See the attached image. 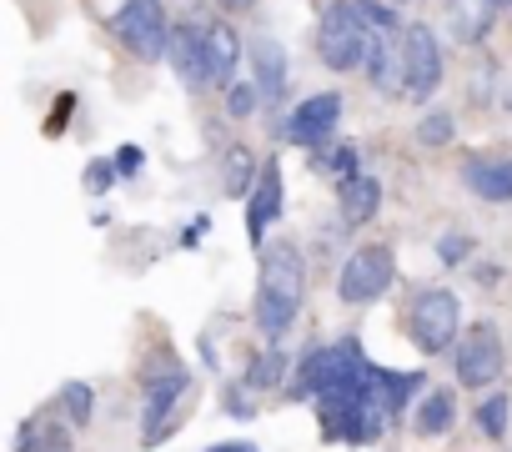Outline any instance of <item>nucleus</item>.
<instances>
[{
    "label": "nucleus",
    "mask_w": 512,
    "mask_h": 452,
    "mask_svg": "<svg viewBox=\"0 0 512 452\" xmlns=\"http://www.w3.org/2000/svg\"><path fill=\"white\" fill-rule=\"evenodd\" d=\"M206 31V61H211V86H231L236 66H241V36L231 31V21H201Z\"/></svg>",
    "instance_id": "4468645a"
},
{
    "label": "nucleus",
    "mask_w": 512,
    "mask_h": 452,
    "mask_svg": "<svg viewBox=\"0 0 512 452\" xmlns=\"http://www.w3.org/2000/svg\"><path fill=\"white\" fill-rule=\"evenodd\" d=\"M392 277H397L392 247L362 242V247L347 257V267H342V277H337V292H342L347 307H367V302H377V297L392 287Z\"/></svg>",
    "instance_id": "423d86ee"
},
{
    "label": "nucleus",
    "mask_w": 512,
    "mask_h": 452,
    "mask_svg": "<svg viewBox=\"0 0 512 452\" xmlns=\"http://www.w3.org/2000/svg\"><path fill=\"white\" fill-rule=\"evenodd\" d=\"M337 121H342V96H337V91H322V96H307L277 131H282L292 146H322V141L337 131Z\"/></svg>",
    "instance_id": "6e6552de"
},
{
    "label": "nucleus",
    "mask_w": 512,
    "mask_h": 452,
    "mask_svg": "<svg viewBox=\"0 0 512 452\" xmlns=\"http://www.w3.org/2000/svg\"><path fill=\"white\" fill-rule=\"evenodd\" d=\"M462 186L477 196V201H512V156H472L462 166Z\"/></svg>",
    "instance_id": "f8f14e48"
},
{
    "label": "nucleus",
    "mask_w": 512,
    "mask_h": 452,
    "mask_svg": "<svg viewBox=\"0 0 512 452\" xmlns=\"http://www.w3.org/2000/svg\"><path fill=\"white\" fill-rule=\"evenodd\" d=\"M206 226H211V221H206V216H196V221L186 226V237H181V242H186V247H196V242L206 237Z\"/></svg>",
    "instance_id": "c85d7f7f"
},
{
    "label": "nucleus",
    "mask_w": 512,
    "mask_h": 452,
    "mask_svg": "<svg viewBox=\"0 0 512 452\" xmlns=\"http://www.w3.org/2000/svg\"><path fill=\"white\" fill-rule=\"evenodd\" d=\"M452 422H457V392H447V387L427 392V402L417 407V437H442V432H452Z\"/></svg>",
    "instance_id": "a211bd4d"
},
{
    "label": "nucleus",
    "mask_w": 512,
    "mask_h": 452,
    "mask_svg": "<svg viewBox=\"0 0 512 452\" xmlns=\"http://www.w3.org/2000/svg\"><path fill=\"white\" fill-rule=\"evenodd\" d=\"M66 111H71V96H61V101H56V116H51V126H46L51 136H56V131L66 126Z\"/></svg>",
    "instance_id": "c756f323"
},
{
    "label": "nucleus",
    "mask_w": 512,
    "mask_h": 452,
    "mask_svg": "<svg viewBox=\"0 0 512 452\" xmlns=\"http://www.w3.org/2000/svg\"><path fill=\"white\" fill-rule=\"evenodd\" d=\"M206 452H256L251 442H216V447H206Z\"/></svg>",
    "instance_id": "7c9ffc66"
},
{
    "label": "nucleus",
    "mask_w": 512,
    "mask_h": 452,
    "mask_svg": "<svg viewBox=\"0 0 512 452\" xmlns=\"http://www.w3.org/2000/svg\"><path fill=\"white\" fill-rule=\"evenodd\" d=\"M502 362L507 357H502V337L492 322H477L462 332V342H457V382L462 387H472V392L492 387L502 377Z\"/></svg>",
    "instance_id": "0eeeda50"
},
{
    "label": "nucleus",
    "mask_w": 512,
    "mask_h": 452,
    "mask_svg": "<svg viewBox=\"0 0 512 452\" xmlns=\"http://www.w3.org/2000/svg\"><path fill=\"white\" fill-rule=\"evenodd\" d=\"M191 392V372L176 362V357H161L151 367V382H146V412H141V437L156 447L161 437H171V417L181 407V397Z\"/></svg>",
    "instance_id": "39448f33"
},
{
    "label": "nucleus",
    "mask_w": 512,
    "mask_h": 452,
    "mask_svg": "<svg viewBox=\"0 0 512 452\" xmlns=\"http://www.w3.org/2000/svg\"><path fill=\"white\" fill-rule=\"evenodd\" d=\"M256 96H262V86H251V81H231V86H226V116L246 121V116L256 111Z\"/></svg>",
    "instance_id": "393cba45"
},
{
    "label": "nucleus",
    "mask_w": 512,
    "mask_h": 452,
    "mask_svg": "<svg viewBox=\"0 0 512 452\" xmlns=\"http://www.w3.org/2000/svg\"><path fill=\"white\" fill-rule=\"evenodd\" d=\"M382 206V181L377 176H352L342 181V221L347 226H367Z\"/></svg>",
    "instance_id": "f3484780"
},
{
    "label": "nucleus",
    "mask_w": 512,
    "mask_h": 452,
    "mask_svg": "<svg viewBox=\"0 0 512 452\" xmlns=\"http://www.w3.org/2000/svg\"><path fill=\"white\" fill-rule=\"evenodd\" d=\"M442 16H447V31L457 46H477L497 26V0H447Z\"/></svg>",
    "instance_id": "ddd939ff"
},
{
    "label": "nucleus",
    "mask_w": 512,
    "mask_h": 452,
    "mask_svg": "<svg viewBox=\"0 0 512 452\" xmlns=\"http://www.w3.org/2000/svg\"><path fill=\"white\" fill-rule=\"evenodd\" d=\"M171 66H176V76L191 86V91H201V86H211V61H206V31H201V21L191 16L186 26H176L171 31Z\"/></svg>",
    "instance_id": "9b49d317"
},
{
    "label": "nucleus",
    "mask_w": 512,
    "mask_h": 452,
    "mask_svg": "<svg viewBox=\"0 0 512 452\" xmlns=\"http://www.w3.org/2000/svg\"><path fill=\"white\" fill-rule=\"evenodd\" d=\"M497 6H512V0H497Z\"/></svg>",
    "instance_id": "72a5a7b5"
},
{
    "label": "nucleus",
    "mask_w": 512,
    "mask_h": 452,
    "mask_svg": "<svg viewBox=\"0 0 512 452\" xmlns=\"http://www.w3.org/2000/svg\"><path fill=\"white\" fill-rule=\"evenodd\" d=\"M407 337H412L427 357L452 352V347L462 342V302H457V292H447V287L417 292V302H412V312H407Z\"/></svg>",
    "instance_id": "f03ea898"
},
{
    "label": "nucleus",
    "mask_w": 512,
    "mask_h": 452,
    "mask_svg": "<svg viewBox=\"0 0 512 452\" xmlns=\"http://www.w3.org/2000/svg\"><path fill=\"white\" fill-rule=\"evenodd\" d=\"M287 367H292V357H287L282 347H267L262 357L251 362V372H246V387H277V382L287 377Z\"/></svg>",
    "instance_id": "aec40b11"
},
{
    "label": "nucleus",
    "mask_w": 512,
    "mask_h": 452,
    "mask_svg": "<svg viewBox=\"0 0 512 452\" xmlns=\"http://www.w3.org/2000/svg\"><path fill=\"white\" fill-rule=\"evenodd\" d=\"M282 161H262V176H256L251 196H246V237L251 247H267V232H272V221L282 216Z\"/></svg>",
    "instance_id": "1a4fd4ad"
},
{
    "label": "nucleus",
    "mask_w": 512,
    "mask_h": 452,
    "mask_svg": "<svg viewBox=\"0 0 512 452\" xmlns=\"http://www.w3.org/2000/svg\"><path fill=\"white\" fill-rule=\"evenodd\" d=\"M111 161H116V171H121V176H136V171H141V146H121Z\"/></svg>",
    "instance_id": "cd10ccee"
},
{
    "label": "nucleus",
    "mask_w": 512,
    "mask_h": 452,
    "mask_svg": "<svg viewBox=\"0 0 512 452\" xmlns=\"http://www.w3.org/2000/svg\"><path fill=\"white\" fill-rule=\"evenodd\" d=\"M61 402H66V417H71V427H81V432H86V422H91V407H96V392H91V382H66V387H61Z\"/></svg>",
    "instance_id": "4be33fe9"
},
{
    "label": "nucleus",
    "mask_w": 512,
    "mask_h": 452,
    "mask_svg": "<svg viewBox=\"0 0 512 452\" xmlns=\"http://www.w3.org/2000/svg\"><path fill=\"white\" fill-rule=\"evenodd\" d=\"M507 417H512L507 392H492V397H482V402H477V427H482L487 437H507Z\"/></svg>",
    "instance_id": "412c9836"
},
{
    "label": "nucleus",
    "mask_w": 512,
    "mask_h": 452,
    "mask_svg": "<svg viewBox=\"0 0 512 452\" xmlns=\"http://www.w3.org/2000/svg\"><path fill=\"white\" fill-rule=\"evenodd\" d=\"M307 297V262L292 242L262 247V277H256V327H262L272 342H282L302 312Z\"/></svg>",
    "instance_id": "f257e3e1"
},
{
    "label": "nucleus",
    "mask_w": 512,
    "mask_h": 452,
    "mask_svg": "<svg viewBox=\"0 0 512 452\" xmlns=\"http://www.w3.org/2000/svg\"><path fill=\"white\" fill-rule=\"evenodd\" d=\"M392 6H407V0H392Z\"/></svg>",
    "instance_id": "473e14b6"
},
{
    "label": "nucleus",
    "mask_w": 512,
    "mask_h": 452,
    "mask_svg": "<svg viewBox=\"0 0 512 452\" xmlns=\"http://www.w3.org/2000/svg\"><path fill=\"white\" fill-rule=\"evenodd\" d=\"M422 382H427L422 372H392V367H377V362L367 367V387H372V397H377L387 412H402Z\"/></svg>",
    "instance_id": "dca6fc26"
},
{
    "label": "nucleus",
    "mask_w": 512,
    "mask_h": 452,
    "mask_svg": "<svg viewBox=\"0 0 512 452\" xmlns=\"http://www.w3.org/2000/svg\"><path fill=\"white\" fill-rule=\"evenodd\" d=\"M111 31L136 61H161L171 51V21L161 11V0H126L111 16Z\"/></svg>",
    "instance_id": "20e7f679"
},
{
    "label": "nucleus",
    "mask_w": 512,
    "mask_h": 452,
    "mask_svg": "<svg viewBox=\"0 0 512 452\" xmlns=\"http://www.w3.org/2000/svg\"><path fill=\"white\" fill-rule=\"evenodd\" d=\"M221 11H251V0H216Z\"/></svg>",
    "instance_id": "2f4dec72"
},
{
    "label": "nucleus",
    "mask_w": 512,
    "mask_h": 452,
    "mask_svg": "<svg viewBox=\"0 0 512 452\" xmlns=\"http://www.w3.org/2000/svg\"><path fill=\"white\" fill-rule=\"evenodd\" d=\"M312 166L322 171H337L342 181H352V176H362V156H357V146H337V151H322V156H312Z\"/></svg>",
    "instance_id": "b1692460"
},
{
    "label": "nucleus",
    "mask_w": 512,
    "mask_h": 452,
    "mask_svg": "<svg viewBox=\"0 0 512 452\" xmlns=\"http://www.w3.org/2000/svg\"><path fill=\"white\" fill-rule=\"evenodd\" d=\"M256 176H262L256 156H251L246 146H231V151H226V196H251Z\"/></svg>",
    "instance_id": "6ab92c4d"
},
{
    "label": "nucleus",
    "mask_w": 512,
    "mask_h": 452,
    "mask_svg": "<svg viewBox=\"0 0 512 452\" xmlns=\"http://www.w3.org/2000/svg\"><path fill=\"white\" fill-rule=\"evenodd\" d=\"M317 56L332 71H357L367 61V16L357 0H332L317 26Z\"/></svg>",
    "instance_id": "7ed1b4c3"
},
{
    "label": "nucleus",
    "mask_w": 512,
    "mask_h": 452,
    "mask_svg": "<svg viewBox=\"0 0 512 452\" xmlns=\"http://www.w3.org/2000/svg\"><path fill=\"white\" fill-rule=\"evenodd\" d=\"M442 81V46L432 26H407V101H427Z\"/></svg>",
    "instance_id": "9d476101"
},
{
    "label": "nucleus",
    "mask_w": 512,
    "mask_h": 452,
    "mask_svg": "<svg viewBox=\"0 0 512 452\" xmlns=\"http://www.w3.org/2000/svg\"><path fill=\"white\" fill-rule=\"evenodd\" d=\"M56 452H66V447H56Z\"/></svg>",
    "instance_id": "f704fd0d"
},
{
    "label": "nucleus",
    "mask_w": 512,
    "mask_h": 452,
    "mask_svg": "<svg viewBox=\"0 0 512 452\" xmlns=\"http://www.w3.org/2000/svg\"><path fill=\"white\" fill-rule=\"evenodd\" d=\"M251 66H256V86H262L267 101H282L287 96V51H282V41L256 36L251 41Z\"/></svg>",
    "instance_id": "2eb2a0df"
},
{
    "label": "nucleus",
    "mask_w": 512,
    "mask_h": 452,
    "mask_svg": "<svg viewBox=\"0 0 512 452\" xmlns=\"http://www.w3.org/2000/svg\"><path fill=\"white\" fill-rule=\"evenodd\" d=\"M116 176H121L116 161H91V166H86V191H111Z\"/></svg>",
    "instance_id": "a878e982"
},
{
    "label": "nucleus",
    "mask_w": 512,
    "mask_h": 452,
    "mask_svg": "<svg viewBox=\"0 0 512 452\" xmlns=\"http://www.w3.org/2000/svg\"><path fill=\"white\" fill-rule=\"evenodd\" d=\"M452 136H457L452 111H427V116H422V126H417V141H422V146H432V151H437V146H447Z\"/></svg>",
    "instance_id": "5701e85b"
},
{
    "label": "nucleus",
    "mask_w": 512,
    "mask_h": 452,
    "mask_svg": "<svg viewBox=\"0 0 512 452\" xmlns=\"http://www.w3.org/2000/svg\"><path fill=\"white\" fill-rule=\"evenodd\" d=\"M467 252H472V242H467V237H442V242H437V257H442L447 267H457Z\"/></svg>",
    "instance_id": "bb28decb"
}]
</instances>
